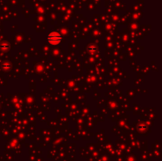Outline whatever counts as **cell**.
Wrapping results in <instances>:
<instances>
[{
  "label": "cell",
  "mask_w": 162,
  "mask_h": 161,
  "mask_svg": "<svg viewBox=\"0 0 162 161\" xmlns=\"http://www.w3.org/2000/svg\"><path fill=\"white\" fill-rule=\"evenodd\" d=\"M61 40V36L56 33H51L49 36H48V41L51 44H59V42Z\"/></svg>",
  "instance_id": "1"
}]
</instances>
